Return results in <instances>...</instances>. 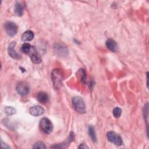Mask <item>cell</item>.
I'll list each match as a JSON object with an SVG mask.
<instances>
[{"label": "cell", "mask_w": 149, "mask_h": 149, "mask_svg": "<svg viewBox=\"0 0 149 149\" xmlns=\"http://www.w3.org/2000/svg\"><path fill=\"white\" fill-rule=\"evenodd\" d=\"M76 76L77 79L83 83H86L87 77L86 73L84 69H80L76 73Z\"/></svg>", "instance_id": "obj_15"}, {"label": "cell", "mask_w": 149, "mask_h": 149, "mask_svg": "<svg viewBox=\"0 0 149 149\" xmlns=\"http://www.w3.org/2000/svg\"><path fill=\"white\" fill-rule=\"evenodd\" d=\"M51 79L55 90L60 89L63 84V73L60 69H54L51 73Z\"/></svg>", "instance_id": "obj_1"}, {"label": "cell", "mask_w": 149, "mask_h": 149, "mask_svg": "<svg viewBox=\"0 0 149 149\" xmlns=\"http://www.w3.org/2000/svg\"><path fill=\"white\" fill-rule=\"evenodd\" d=\"M33 148H40V149H43V148H46V146L44 142L38 141L36 143H35L33 146Z\"/></svg>", "instance_id": "obj_20"}, {"label": "cell", "mask_w": 149, "mask_h": 149, "mask_svg": "<svg viewBox=\"0 0 149 149\" xmlns=\"http://www.w3.org/2000/svg\"><path fill=\"white\" fill-rule=\"evenodd\" d=\"M14 11L15 14L18 16H22L23 13V7L21 3L17 2L15 5Z\"/></svg>", "instance_id": "obj_16"}, {"label": "cell", "mask_w": 149, "mask_h": 149, "mask_svg": "<svg viewBox=\"0 0 149 149\" xmlns=\"http://www.w3.org/2000/svg\"><path fill=\"white\" fill-rule=\"evenodd\" d=\"M34 37V33L31 30H27L22 35V40L23 41H29L33 39Z\"/></svg>", "instance_id": "obj_14"}, {"label": "cell", "mask_w": 149, "mask_h": 149, "mask_svg": "<svg viewBox=\"0 0 149 149\" xmlns=\"http://www.w3.org/2000/svg\"><path fill=\"white\" fill-rule=\"evenodd\" d=\"M108 140L114 144L120 146L123 144V140L121 136L113 131H109L107 133Z\"/></svg>", "instance_id": "obj_4"}, {"label": "cell", "mask_w": 149, "mask_h": 149, "mask_svg": "<svg viewBox=\"0 0 149 149\" xmlns=\"http://www.w3.org/2000/svg\"><path fill=\"white\" fill-rule=\"evenodd\" d=\"M29 112L31 115L34 116H38L41 115L44 112V109L39 105H35L29 108Z\"/></svg>", "instance_id": "obj_11"}, {"label": "cell", "mask_w": 149, "mask_h": 149, "mask_svg": "<svg viewBox=\"0 0 149 149\" xmlns=\"http://www.w3.org/2000/svg\"><path fill=\"white\" fill-rule=\"evenodd\" d=\"M79 148H88V147L87 146V145L84 143H81L80 144V146L78 147Z\"/></svg>", "instance_id": "obj_23"}, {"label": "cell", "mask_w": 149, "mask_h": 149, "mask_svg": "<svg viewBox=\"0 0 149 149\" xmlns=\"http://www.w3.org/2000/svg\"><path fill=\"white\" fill-rule=\"evenodd\" d=\"M121 114H122L121 108H120L119 107H115L113 109V115L115 118H119Z\"/></svg>", "instance_id": "obj_21"}, {"label": "cell", "mask_w": 149, "mask_h": 149, "mask_svg": "<svg viewBox=\"0 0 149 149\" xmlns=\"http://www.w3.org/2000/svg\"><path fill=\"white\" fill-rule=\"evenodd\" d=\"M1 147L2 148H9L10 147L9 146H8L7 144H6L5 143H3V142L2 141V140H1Z\"/></svg>", "instance_id": "obj_22"}, {"label": "cell", "mask_w": 149, "mask_h": 149, "mask_svg": "<svg viewBox=\"0 0 149 149\" xmlns=\"http://www.w3.org/2000/svg\"><path fill=\"white\" fill-rule=\"evenodd\" d=\"M72 104L74 110L79 113H84L86 112V105L81 97L75 96L72 98Z\"/></svg>", "instance_id": "obj_2"}, {"label": "cell", "mask_w": 149, "mask_h": 149, "mask_svg": "<svg viewBox=\"0 0 149 149\" xmlns=\"http://www.w3.org/2000/svg\"><path fill=\"white\" fill-rule=\"evenodd\" d=\"M28 55H29L31 61L36 64H39L41 62V59L39 55L37 53L36 48L34 47H31V48L29 52Z\"/></svg>", "instance_id": "obj_9"}, {"label": "cell", "mask_w": 149, "mask_h": 149, "mask_svg": "<svg viewBox=\"0 0 149 149\" xmlns=\"http://www.w3.org/2000/svg\"><path fill=\"white\" fill-rule=\"evenodd\" d=\"M39 127L40 130L47 134H50L53 130L52 123L51 120L47 118H43L40 120Z\"/></svg>", "instance_id": "obj_3"}, {"label": "cell", "mask_w": 149, "mask_h": 149, "mask_svg": "<svg viewBox=\"0 0 149 149\" xmlns=\"http://www.w3.org/2000/svg\"><path fill=\"white\" fill-rule=\"evenodd\" d=\"M5 30L9 36L13 37L17 34L18 27L14 22L8 21L5 24Z\"/></svg>", "instance_id": "obj_5"}, {"label": "cell", "mask_w": 149, "mask_h": 149, "mask_svg": "<svg viewBox=\"0 0 149 149\" xmlns=\"http://www.w3.org/2000/svg\"><path fill=\"white\" fill-rule=\"evenodd\" d=\"M31 47H32V46H31L30 44L26 42V43H24V44L22 45L21 50H22V51L24 54H28L29 52H30L31 48Z\"/></svg>", "instance_id": "obj_18"}, {"label": "cell", "mask_w": 149, "mask_h": 149, "mask_svg": "<svg viewBox=\"0 0 149 149\" xmlns=\"http://www.w3.org/2000/svg\"><path fill=\"white\" fill-rule=\"evenodd\" d=\"M37 100L39 102L45 104L48 102L49 96L44 91H40L38 92L37 94Z\"/></svg>", "instance_id": "obj_12"}, {"label": "cell", "mask_w": 149, "mask_h": 149, "mask_svg": "<svg viewBox=\"0 0 149 149\" xmlns=\"http://www.w3.org/2000/svg\"><path fill=\"white\" fill-rule=\"evenodd\" d=\"M17 93L21 95H26L29 93L30 87L27 83L25 81H20L16 87Z\"/></svg>", "instance_id": "obj_6"}, {"label": "cell", "mask_w": 149, "mask_h": 149, "mask_svg": "<svg viewBox=\"0 0 149 149\" xmlns=\"http://www.w3.org/2000/svg\"><path fill=\"white\" fill-rule=\"evenodd\" d=\"M4 112L7 115H11L16 113V109L12 107H6L4 109Z\"/></svg>", "instance_id": "obj_19"}, {"label": "cell", "mask_w": 149, "mask_h": 149, "mask_svg": "<svg viewBox=\"0 0 149 149\" xmlns=\"http://www.w3.org/2000/svg\"><path fill=\"white\" fill-rule=\"evenodd\" d=\"M16 45V42L15 41H12L11 42L8 47V52L9 55L12 57L13 59H20L21 58L20 55L17 53L15 49V47Z\"/></svg>", "instance_id": "obj_8"}, {"label": "cell", "mask_w": 149, "mask_h": 149, "mask_svg": "<svg viewBox=\"0 0 149 149\" xmlns=\"http://www.w3.org/2000/svg\"><path fill=\"white\" fill-rule=\"evenodd\" d=\"M74 139V133L73 132H71L69 134V136L68 137L67 139L64 141L63 142H62V143H60V144H55V145H54V146H51V148H65V147H66L68 146H69V144Z\"/></svg>", "instance_id": "obj_10"}, {"label": "cell", "mask_w": 149, "mask_h": 149, "mask_svg": "<svg viewBox=\"0 0 149 149\" xmlns=\"http://www.w3.org/2000/svg\"><path fill=\"white\" fill-rule=\"evenodd\" d=\"M105 44L106 47L111 51L116 52L118 50V44L116 41L112 38H108V40H107Z\"/></svg>", "instance_id": "obj_13"}, {"label": "cell", "mask_w": 149, "mask_h": 149, "mask_svg": "<svg viewBox=\"0 0 149 149\" xmlns=\"http://www.w3.org/2000/svg\"><path fill=\"white\" fill-rule=\"evenodd\" d=\"M54 49L56 54L59 56H66L68 55V51L66 47L62 44H55Z\"/></svg>", "instance_id": "obj_7"}, {"label": "cell", "mask_w": 149, "mask_h": 149, "mask_svg": "<svg viewBox=\"0 0 149 149\" xmlns=\"http://www.w3.org/2000/svg\"><path fill=\"white\" fill-rule=\"evenodd\" d=\"M88 133L93 142H96L97 141V136L95 132V129L94 126L91 125H89L88 127Z\"/></svg>", "instance_id": "obj_17"}]
</instances>
